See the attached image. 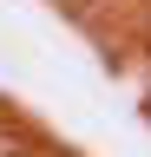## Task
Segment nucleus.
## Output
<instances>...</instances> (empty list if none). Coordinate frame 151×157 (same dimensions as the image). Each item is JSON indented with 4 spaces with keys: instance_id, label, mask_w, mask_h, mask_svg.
I'll return each instance as SVG.
<instances>
[{
    "instance_id": "f257e3e1",
    "label": "nucleus",
    "mask_w": 151,
    "mask_h": 157,
    "mask_svg": "<svg viewBox=\"0 0 151 157\" xmlns=\"http://www.w3.org/2000/svg\"><path fill=\"white\" fill-rule=\"evenodd\" d=\"M0 157H33V137L20 124H7V118H0Z\"/></svg>"
},
{
    "instance_id": "f03ea898",
    "label": "nucleus",
    "mask_w": 151,
    "mask_h": 157,
    "mask_svg": "<svg viewBox=\"0 0 151 157\" xmlns=\"http://www.w3.org/2000/svg\"><path fill=\"white\" fill-rule=\"evenodd\" d=\"M0 118H7V105H0Z\"/></svg>"
}]
</instances>
